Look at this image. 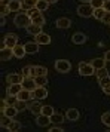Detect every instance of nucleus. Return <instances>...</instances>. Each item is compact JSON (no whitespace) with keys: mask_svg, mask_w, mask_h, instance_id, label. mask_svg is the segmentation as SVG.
Segmentation results:
<instances>
[{"mask_svg":"<svg viewBox=\"0 0 110 132\" xmlns=\"http://www.w3.org/2000/svg\"><path fill=\"white\" fill-rule=\"evenodd\" d=\"M13 24L17 25L18 28H27V27L31 24V16L27 12H19V13L15 15Z\"/></svg>","mask_w":110,"mask_h":132,"instance_id":"1","label":"nucleus"},{"mask_svg":"<svg viewBox=\"0 0 110 132\" xmlns=\"http://www.w3.org/2000/svg\"><path fill=\"white\" fill-rule=\"evenodd\" d=\"M95 71L97 70L91 65V62H85V61L79 62V74L80 76H92Z\"/></svg>","mask_w":110,"mask_h":132,"instance_id":"2","label":"nucleus"},{"mask_svg":"<svg viewBox=\"0 0 110 132\" xmlns=\"http://www.w3.org/2000/svg\"><path fill=\"white\" fill-rule=\"evenodd\" d=\"M55 70L58 73H68L72 70V64L67 60H57L55 61Z\"/></svg>","mask_w":110,"mask_h":132,"instance_id":"3","label":"nucleus"},{"mask_svg":"<svg viewBox=\"0 0 110 132\" xmlns=\"http://www.w3.org/2000/svg\"><path fill=\"white\" fill-rule=\"evenodd\" d=\"M92 12H94V9L89 3H83V5H80L77 6V15L82 16V18H89L92 16Z\"/></svg>","mask_w":110,"mask_h":132,"instance_id":"4","label":"nucleus"},{"mask_svg":"<svg viewBox=\"0 0 110 132\" xmlns=\"http://www.w3.org/2000/svg\"><path fill=\"white\" fill-rule=\"evenodd\" d=\"M3 40H5L6 48H11V49H13L17 45H18V36L13 34V33H7L6 36L3 37Z\"/></svg>","mask_w":110,"mask_h":132,"instance_id":"5","label":"nucleus"},{"mask_svg":"<svg viewBox=\"0 0 110 132\" xmlns=\"http://www.w3.org/2000/svg\"><path fill=\"white\" fill-rule=\"evenodd\" d=\"M33 98L34 100H45L48 98V90L45 86H37L36 89L33 90Z\"/></svg>","mask_w":110,"mask_h":132,"instance_id":"6","label":"nucleus"},{"mask_svg":"<svg viewBox=\"0 0 110 132\" xmlns=\"http://www.w3.org/2000/svg\"><path fill=\"white\" fill-rule=\"evenodd\" d=\"M22 80H24L22 73H12V74H7V76H6V82L9 85H12V83H22Z\"/></svg>","mask_w":110,"mask_h":132,"instance_id":"7","label":"nucleus"},{"mask_svg":"<svg viewBox=\"0 0 110 132\" xmlns=\"http://www.w3.org/2000/svg\"><path fill=\"white\" fill-rule=\"evenodd\" d=\"M22 88L33 92V90L37 88V83L34 82V77H33V76H31V77H24V80H22Z\"/></svg>","mask_w":110,"mask_h":132,"instance_id":"8","label":"nucleus"},{"mask_svg":"<svg viewBox=\"0 0 110 132\" xmlns=\"http://www.w3.org/2000/svg\"><path fill=\"white\" fill-rule=\"evenodd\" d=\"M21 90H22V83H12L7 86L6 94L7 95H18Z\"/></svg>","mask_w":110,"mask_h":132,"instance_id":"9","label":"nucleus"},{"mask_svg":"<svg viewBox=\"0 0 110 132\" xmlns=\"http://www.w3.org/2000/svg\"><path fill=\"white\" fill-rule=\"evenodd\" d=\"M79 117H80V113L77 108H68L66 111V119L70 120V122H76Z\"/></svg>","mask_w":110,"mask_h":132,"instance_id":"10","label":"nucleus"},{"mask_svg":"<svg viewBox=\"0 0 110 132\" xmlns=\"http://www.w3.org/2000/svg\"><path fill=\"white\" fill-rule=\"evenodd\" d=\"M72 42L74 45H83L86 42V34L85 33H80V31H76L73 36H72Z\"/></svg>","mask_w":110,"mask_h":132,"instance_id":"11","label":"nucleus"},{"mask_svg":"<svg viewBox=\"0 0 110 132\" xmlns=\"http://www.w3.org/2000/svg\"><path fill=\"white\" fill-rule=\"evenodd\" d=\"M42 107L40 105V102L39 101H33L28 104V110H30V113H33L34 116H39V114H42Z\"/></svg>","mask_w":110,"mask_h":132,"instance_id":"12","label":"nucleus"},{"mask_svg":"<svg viewBox=\"0 0 110 132\" xmlns=\"http://www.w3.org/2000/svg\"><path fill=\"white\" fill-rule=\"evenodd\" d=\"M36 123H37V126L45 128L49 123H52V122H51V117L49 116H46V114H39V116H36Z\"/></svg>","mask_w":110,"mask_h":132,"instance_id":"13","label":"nucleus"},{"mask_svg":"<svg viewBox=\"0 0 110 132\" xmlns=\"http://www.w3.org/2000/svg\"><path fill=\"white\" fill-rule=\"evenodd\" d=\"M12 56H13V49H11V48L0 49V60L2 61H9Z\"/></svg>","mask_w":110,"mask_h":132,"instance_id":"14","label":"nucleus"},{"mask_svg":"<svg viewBox=\"0 0 110 132\" xmlns=\"http://www.w3.org/2000/svg\"><path fill=\"white\" fill-rule=\"evenodd\" d=\"M2 113L5 114V116H7V117H11V119H13V117H15L19 111L17 110V107H15V105H6V107L2 110Z\"/></svg>","mask_w":110,"mask_h":132,"instance_id":"15","label":"nucleus"},{"mask_svg":"<svg viewBox=\"0 0 110 132\" xmlns=\"http://www.w3.org/2000/svg\"><path fill=\"white\" fill-rule=\"evenodd\" d=\"M24 48H25V52L27 54H37L39 52V43L37 42H27L24 45Z\"/></svg>","mask_w":110,"mask_h":132,"instance_id":"16","label":"nucleus"},{"mask_svg":"<svg viewBox=\"0 0 110 132\" xmlns=\"http://www.w3.org/2000/svg\"><path fill=\"white\" fill-rule=\"evenodd\" d=\"M55 25H57V28H70L72 27V19L70 18H58L57 19V22H55Z\"/></svg>","mask_w":110,"mask_h":132,"instance_id":"17","label":"nucleus"},{"mask_svg":"<svg viewBox=\"0 0 110 132\" xmlns=\"http://www.w3.org/2000/svg\"><path fill=\"white\" fill-rule=\"evenodd\" d=\"M42 27H43V25H37V24H33V22H31L25 30H27V33L31 34V36H37V34H40V33H42Z\"/></svg>","mask_w":110,"mask_h":132,"instance_id":"18","label":"nucleus"},{"mask_svg":"<svg viewBox=\"0 0 110 132\" xmlns=\"http://www.w3.org/2000/svg\"><path fill=\"white\" fill-rule=\"evenodd\" d=\"M36 37V42L39 43V45H49L51 43V36L49 34H46V33H40V34H37V36H34Z\"/></svg>","mask_w":110,"mask_h":132,"instance_id":"19","label":"nucleus"},{"mask_svg":"<svg viewBox=\"0 0 110 132\" xmlns=\"http://www.w3.org/2000/svg\"><path fill=\"white\" fill-rule=\"evenodd\" d=\"M18 100H21V101H30L31 98H33V92H31V90H28V89H24V88H22V90H21V92H19L18 95Z\"/></svg>","mask_w":110,"mask_h":132,"instance_id":"20","label":"nucleus"},{"mask_svg":"<svg viewBox=\"0 0 110 132\" xmlns=\"http://www.w3.org/2000/svg\"><path fill=\"white\" fill-rule=\"evenodd\" d=\"M7 6L11 9V12H19V9L22 7V2L21 0H9Z\"/></svg>","mask_w":110,"mask_h":132,"instance_id":"21","label":"nucleus"},{"mask_svg":"<svg viewBox=\"0 0 110 132\" xmlns=\"http://www.w3.org/2000/svg\"><path fill=\"white\" fill-rule=\"evenodd\" d=\"M34 76H48V68L42 65H34L33 67V77Z\"/></svg>","mask_w":110,"mask_h":132,"instance_id":"22","label":"nucleus"},{"mask_svg":"<svg viewBox=\"0 0 110 132\" xmlns=\"http://www.w3.org/2000/svg\"><path fill=\"white\" fill-rule=\"evenodd\" d=\"M106 62H107V61L104 60V58H94V60H91V65L94 67L95 70H100V68L106 67Z\"/></svg>","mask_w":110,"mask_h":132,"instance_id":"23","label":"nucleus"},{"mask_svg":"<svg viewBox=\"0 0 110 132\" xmlns=\"http://www.w3.org/2000/svg\"><path fill=\"white\" fill-rule=\"evenodd\" d=\"M27 54L25 52V48H24V45L21 46V45H17L15 48H13V56H17L18 60H21V58H24V55Z\"/></svg>","mask_w":110,"mask_h":132,"instance_id":"24","label":"nucleus"},{"mask_svg":"<svg viewBox=\"0 0 110 132\" xmlns=\"http://www.w3.org/2000/svg\"><path fill=\"white\" fill-rule=\"evenodd\" d=\"M21 128H22L21 122H18V120H13V119H12V122L9 123V126H7L6 129H7V131H11V132H15V131H19Z\"/></svg>","mask_w":110,"mask_h":132,"instance_id":"25","label":"nucleus"},{"mask_svg":"<svg viewBox=\"0 0 110 132\" xmlns=\"http://www.w3.org/2000/svg\"><path fill=\"white\" fill-rule=\"evenodd\" d=\"M49 3L48 0H37V5H36V9L37 11H40V12H45L46 9L49 7Z\"/></svg>","mask_w":110,"mask_h":132,"instance_id":"26","label":"nucleus"},{"mask_svg":"<svg viewBox=\"0 0 110 132\" xmlns=\"http://www.w3.org/2000/svg\"><path fill=\"white\" fill-rule=\"evenodd\" d=\"M64 116L62 114H60V113H54L52 116H51V122L54 123V125H60V123H62L64 122Z\"/></svg>","mask_w":110,"mask_h":132,"instance_id":"27","label":"nucleus"},{"mask_svg":"<svg viewBox=\"0 0 110 132\" xmlns=\"http://www.w3.org/2000/svg\"><path fill=\"white\" fill-rule=\"evenodd\" d=\"M104 15H106V9H104V7H97V9H94V12H92V16L100 19V21L103 19Z\"/></svg>","mask_w":110,"mask_h":132,"instance_id":"28","label":"nucleus"},{"mask_svg":"<svg viewBox=\"0 0 110 132\" xmlns=\"http://www.w3.org/2000/svg\"><path fill=\"white\" fill-rule=\"evenodd\" d=\"M36 5H37V0H24V2H22V6H24L25 9H28V11L36 9Z\"/></svg>","mask_w":110,"mask_h":132,"instance_id":"29","label":"nucleus"},{"mask_svg":"<svg viewBox=\"0 0 110 132\" xmlns=\"http://www.w3.org/2000/svg\"><path fill=\"white\" fill-rule=\"evenodd\" d=\"M31 22L33 24H37V25H45V16H43L42 13H39V15L31 18Z\"/></svg>","mask_w":110,"mask_h":132,"instance_id":"30","label":"nucleus"},{"mask_svg":"<svg viewBox=\"0 0 110 132\" xmlns=\"http://www.w3.org/2000/svg\"><path fill=\"white\" fill-rule=\"evenodd\" d=\"M21 73H22V76H24V77H31V76H33V65H25V67H22Z\"/></svg>","mask_w":110,"mask_h":132,"instance_id":"31","label":"nucleus"},{"mask_svg":"<svg viewBox=\"0 0 110 132\" xmlns=\"http://www.w3.org/2000/svg\"><path fill=\"white\" fill-rule=\"evenodd\" d=\"M34 82L37 83V86H45L48 83V79L46 76H34Z\"/></svg>","mask_w":110,"mask_h":132,"instance_id":"32","label":"nucleus"},{"mask_svg":"<svg viewBox=\"0 0 110 132\" xmlns=\"http://www.w3.org/2000/svg\"><path fill=\"white\" fill-rule=\"evenodd\" d=\"M15 107H17L18 111H24L25 108H28V105H27V101H21V100H18V101L15 102Z\"/></svg>","mask_w":110,"mask_h":132,"instance_id":"33","label":"nucleus"},{"mask_svg":"<svg viewBox=\"0 0 110 132\" xmlns=\"http://www.w3.org/2000/svg\"><path fill=\"white\" fill-rule=\"evenodd\" d=\"M55 111H54V107H51V105H43L42 107V114H46V116H52Z\"/></svg>","mask_w":110,"mask_h":132,"instance_id":"34","label":"nucleus"},{"mask_svg":"<svg viewBox=\"0 0 110 132\" xmlns=\"http://www.w3.org/2000/svg\"><path fill=\"white\" fill-rule=\"evenodd\" d=\"M97 79H103L106 77V76H109V70L106 68V67H103V68H100V70H97Z\"/></svg>","mask_w":110,"mask_h":132,"instance_id":"35","label":"nucleus"},{"mask_svg":"<svg viewBox=\"0 0 110 132\" xmlns=\"http://www.w3.org/2000/svg\"><path fill=\"white\" fill-rule=\"evenodd\" d=\"M98 83H100V88H101V89L106 88L107 85H110V76H106V77H103V79H98Z\"/></svg>","mask_w":110,"mask_h":132,"instance_id":"36","label":"nucleus"},{"mask_svg":"<svg viewBox=\"0 0 110 132\" xmlns=\"http://www.w3.org/2000/svg\"><path fill=\"white\" fill-rule=\"evenodd\" d=\"M5 101H6L7 105H15V102L18 101V96L17 95H7Z\"/></svg>","mask_w":110,"mask_h":132,"instance_id":"37","label":"nucleus"},{"mask_svg":"<svg viewBox=\"0 0 110 132\" xmlns=\"http://www.w3.org/2000/svg\"><path fill=\"white\" fill-rule=\"evenodd\" d=\"M11 122H12V119H11V117H7V116H5V114H3V117H2V120H0V126H2V128H7Z\"/></svg>","mask_w":110,"mask_h":132,"instance_id":"38","label":"nucleus"},{"mask_svg":"<svg viewBox=\"0 0 110 132\" xmlns=\"http://www.w3.org/2000/svg\"><path fill=\"white\" fill-rule=\"evenodd\" d=\"M101 122H103L106 126H109L110 128V111H106V113L101 116Z\"/></svg>","mask_w":110,"mask_h":132,"instance_id":"39","label":"nucleus"},{"mask_svg":"<svg viewBox=\"0 0 110 132\" xmlns=\"http://www.w3.org/2000/svg\"><path fill=\"white\" fill-rule=\"evenodd\" d=\"M92 6V9H97V7H103L104 5V0H92L91 3H89Z\"/></svg>","mask_w":110,"mask_h":132,"instance_id":"40","label":"nucleus"},{"mask_svg":"<svg viewBox=\"0 0 110 132\" xmlns=\"http://www.w3.org/2000/svg\"><path fill=\"white\" fill-rule=\"evenodd\" d=\"M9 12H11V9H9V6H5V3H2V16H5V15H7Z\"/></svg>","mask_w":110,"mask_h":132,"instance_id":"41","label":"nucleus"},{"mask_svg":"<svg viewBox=\"0 0 110 132\" xmlns=\"http://www.w3.org/2000/svg\"><path fill=\"white\" fill-rule=\"evenodd\" d=\"M101 22H103V24H109L110 25V12H106V15H104L103 19H101Z\"/></svg>","mask_w":110,"mask_h":132,"instance_id":"42","label":"nucleus"},{"mask_svg":"<svg viewBox=\"0 0 110 132\" xmlns=\"http://www.w3.org/2000/svg\"><path fill=\"white\" fill-rule=\"evenodd\" d=\"M48 131L49 132H62L64 129H62V128H58V126H52V128H49Z\"/></svg>","mask_w":110,"mask_h":132,"instance_id":"43","label":"nucleus"},{"mask_svg":"<svg viewBox=\"0 0 110 132\" xmlns=\"http://www.w3.org/2000/svg\"><path fill=\"white\" fill-rule=\"evenodd\" d=\"M103 7L106 9V12H110V0H104Z\"/></svg>","mask_w":110,"mask_h":132,"instance_id":"44","label":"nucleus"},{"mask_svg":"<svg viewBox=\"0 0 110 132\" xmlns=\"http://www.w3.org/2000/svg\"><path fill=\"white\" fill-rule=\"evenodd\" d=\"M103 92L106 94V95H110V85H107L106 88H103Z\"/></svg>","mask_w":110,"mask_h":132,"instance_id":"45","label":"nucleus"},{"mask_svg":"<svg viewBox=\"0 0 110 132\" xmlns=\"http://www.w3.org/2000/svg\"><path fill=\"white\" fill-rule=\"evenodd\" d=\"M104 60H106V61H110V51H107V52L104 54Z\"/></svg>","mask_w":110,"mask_h":132,"instance_id":"46","label":"nucleus"},{"mask_svg":"<svg viewBox=\"0 0 110 132\" xmlns=\"http://www.w3.org/2000/svg\"><path fill=\"white\" fill-rule=\"evenodd\" d=\"M80 2H82V3H91L92 0H80Z\"/></svg>","mask_w":110,"mask_h":132,"instance_id":"47","label":"nucleus"},{"mask_svg":"<svg viewBox=\"0 0 110 132\" xmlns=\"http://www.w3.org/2000/svg\"><path fill=\"white\" fill-rule=\"evenodd\" d=\"M49 3H57V2H58V0H48Z\"/></svg>","mask_w":110,"mask_h":132,"instance_id":"48","label":"nucleus"},{"mask_svg":"<svg viewBox=\"0 0 110 132\" xmlns=\"http://www.w3.org/2000/svg\"><path fill=\"white\" fill-rule=\"evenodd\" d=\"M2 3H5V0H2Z\"/></svg>","mask_w":110,"mask_h":132,"instance_id":"49","label":"nucleus"}]
</instances>
